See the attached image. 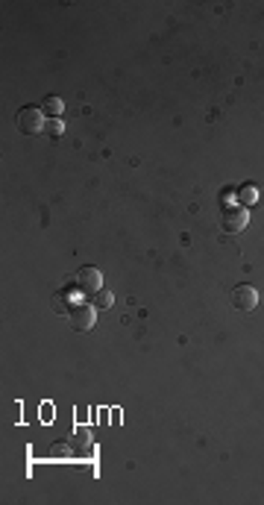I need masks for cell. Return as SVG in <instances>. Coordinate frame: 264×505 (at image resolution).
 I'll list each match as a JSON object with an SVG mask.
<instances>
[{"label": "cell", "instance_id": "obj_5", "mask_svg": "<svg viewBox=\"0 0 264 505\" xmlns=\"http://www.w3.org/2000/svg\"><path fill=\"white\" fill-rule=\"evenodd\" d=\"M71 317V326L76 329V332H88V329H91L94 323H97V309L94 305H76V309L68 314Z\"/></svg>", "mask_w": 264, "mask_h": 505}, {"label": "cell", "instance_id": "obj_8", "mask_svg": "<svg viewBox=\"0 0 264 505\" xmlns=\"http://www.w3.org/2000/svg\"><path fill=\"white\" fill-rule=\"evenodd\" d=\"M256 200H258V191H256V185H244V189H238V203L244 206V208H247V206H252Z\"/></svg>", "mask_w": 264, "mask_h": 505}, {"label": "cell", "instance_id": "obj_9", "mask_svg": "<svg viewBox=\"0 0 264 505\" xmlns=\"http://www.w3.org/2000/svg\"><path fill=\"white\" fill-rule=\"evenodd\" d=\"M112 303H115V297H112V291H106V288H100V291H97L94 297H91V305H94V309H109Z\"/></svg>", "mask_w": 264, "mask_h": 505}, {"label": "cell", "instance_id": "obj_4", "mask_svg": "<svg viewBox=\"0 0 264 505\" xmlns=\"http://www.w3.org/2000/svg\"><path fill=\"white\" fill-rule=\"evenodd\" d=\"M258 305V291L252 285H238L232 291V309L238 312H252Z\"/></svg>", "mask_w": 264, "mask_h": 505}, {"label": "cell", "instance_id": "obj_10", "mask_svg": "<svg viewBox=\"0 0 264 505\" xmlns=\"http://www.w3.org/2000/svg\"><path fill=\"white\" fill-rule=\"evenodd\" d=\"M44 133H47V136H53V138H59V136L65 133L62 118H47V124H44Z\"/></svg>", "mask_w": 264, "mask_h": 505}, {"label": "cell", "instance_id": "obj_7", "mask_svg": "<svg viewBox=\"0 0 264 505\" xmlns=\"http://www.w3.org/2000/svg\"><path fill=\"white\" fill-rule=\"evenodd\" d=\"M62 109H65V103L59 100V97H44L41 112L47 115V118H59V115H62Z\"/></svg>", "mask_w": 264, "mask_h": 505}, {"label": "cell", "instance_id": "obj_1", "mask_svg": "<svg viewBox=\"0 0 264 505\" xmlns=\"http://www.w3.org/2000/svg\"><path fill=\"white\" fill-rule=\"evenodd\" d=\"M44 124H47V118H44V112H41V109H36V106H24L18 112V129L24 136L44 133Z\"/></svg>", "mask_w": 264, "mask_h": 505}, {"label": "cell", "instance_id": "obj_3", "mask_svg": "<svg viewBox=\"0 0 264 505\" xmlns=\"http://www.w3.org/2000/svg\"><path fill=\"white\" fill-rule=\"evenodd\" d=\"M76 288L82 294H88V297H94V294L103 288V273L97 268H80L76 270Z\"/></svg>", "mask_w": 264, "mask_h": 505}, {"label": "cell", "instance_id": "obj_6", "mask_svg": "<svg viewBox=\"0 0 264 505\" xmlns=\"http://www.w3.org/2000/svg\"><path fill=\"white\" fill-rule=\"evenodd\" d=\"M76 305H82V291L80 288H65V291H59L56 297H53V309H56V312L71 314Z\"/></svg>", "mask_w": 264, "mask_h": 505}, {"label": "cell", "instance_id": "obj_2", "mask_svg": "<svg viewBox=\"0 0 264 505\" xmlns=\"http://www.w3.org/2000/svg\"><path fill=\"white\" fill-rule=\"evenodd\" d=\"M247 224H250V212H247L244 206H229V208H223V217H220V226H223V233L238 235V233H244V229H247Z\"/></svg>", "mask_w": 264, "mask_h": 505}]
</instances>
